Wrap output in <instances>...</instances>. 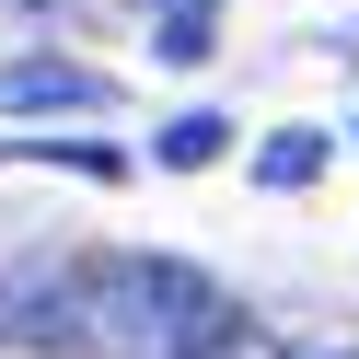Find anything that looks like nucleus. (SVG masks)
I'll return each mask as SVG.
<instances>
[{
	"mask_svg": "<svg viewBox=\"0 0 359 359\" xmlns=\"http://www.w3.org/2000/svg\"><path fill=\"white\" fill-rule=\"evenodd\" d=\"M47 313L81 325L93 348H116V359H209L220 336H232V302H220L197 266H174V255H93V266H70V290H58Z\"/></svg>",
	"mask_w": 359,
	"mask_h": 359,
	"instance_id": "obj_1",
	"label": "nucleus"
},
{
	"mask_svg": "<svg viewBox=\"0 0 359 359\" xmlns=\"http://www.w3.org/2000/svg\"><path fill=\"white\" fill-rule=\"evenodd\" d=\"M93 104H116L104 70H70V58H0V116H93Z\"/></svg>",
	"mask_w": 359,
	"mask_h": 359,
	"instance_id": "obj_2",
	"label": "nucleus"
},
{
	"mask_svg": "<svg viewBox=\"0 0 359 359\" xmlns=\"http://www.w3.org/2000/svg\"><path fill=\"white\" fill-rule=\"evenodd\" d=\"M313 174H325V128H278V140L255 151V186L266 197H302Z\"/></svg>",
	"mask_w": 359,
	"mask_h": 359,
	"instance_id": "obj_3",
	"label": "nucleus"
},
{
	"mask_svg": "<svg viewBox=\"0 0 359 359\" xmlns=\"http://www.w3.org/2000/svg\"><path fill=\"white\" fill-rule=\"evenodd\" d=\"M220 140H232V116H209V104H197V116H163L151 163H163V174H209V163H220Z\"/></svg>",
	"mask_w": 359,
	"mask_h": 359,
	"instance_id": "obj_4",
	"label": "nucleus"
},
{
	"mask_svg": "<svg viewBox=\"0 0 359 359\" xmlns=\"http://www.w3.org/2000/svg\"><path fill=\"white\" fill-rule=\"evenodd\" d=\"M209 24H220V0H163V24H151V58H209Z\"/></svg>",
	"mask_w": 359,
	"mask_h": 359,
	"instance_id": "obj_5",
	"label": "nucleus"
},
{
	"mask_svg": "<svg viewBox=\"0 0 359 359\" xmlns=\"http://www.w3.org/2000/svg\"><path fill=\"white\" fill-rule=\"evenodd\" d=\"M0 151H24V163H70V174H104V186L128 174V151H104V140H0Z\"/></svg>",
	"mask_w": 359,
	"mask_h": 359,
	"instance_id": "obj_6",
	"label": "nucleus"
}]
</instances>
